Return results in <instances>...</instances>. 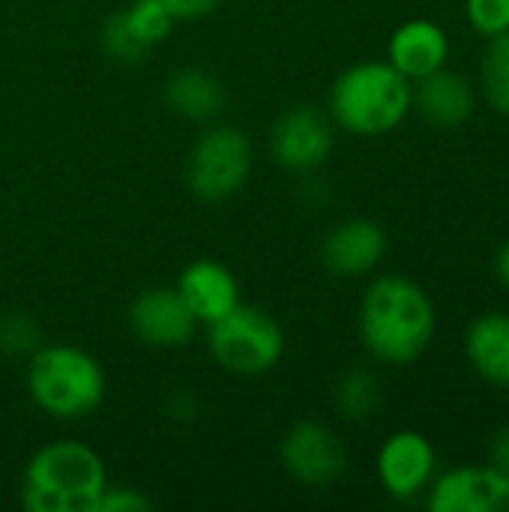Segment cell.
Here are the masks:
<instances>
[{
  "label": "cell",
  "instance_id": "obj_5",
  "mask_svg": "<svg viewBox=\"0 0 509 512\" xmlns=\"http://www.w3.org/2000/svg\"><path fill=\"white\" fill-rule=\"evenodd\" d=\"M210 357L231 375H264L285 354L282 327L261 309L237 303L231 312L207 324Z\"/></svg>",
  "mask_w": 509,
  "mask_h": 512
},
{
  "label": "cell",
  "instance_id": "obj_11",
  "mask_svg": "<svg viewBox=\"0 0 509 512\" xmlns=\"http://www.w3.org/2000/svg\"><path fill=\"white\" fill-rule=\"evenodd\" d=\"M273 156L288 171H312L333 150V129L315 108H291L273 126Z\"/></svg>",
  "mask_w": 509,
  "mask_h": 512
},
{
  "label": "cell",
  "instance_id": "obj_22",
  "mask_svg": "<svg viewBox=\"0 0 509 512\" xmlns=\"http://www.w3.org/2000/svg\"><path fill=\"white\" fill-rule=\"evenodd\" d=\"M468 21L483 36L509 30V0H468Z\"/></svg>",
  "mask_w": 509,
  "mask_h": 512
},
{
  "label": "cell",
  "instance_id": "obj_14",
  "mask_svg": "<svg viewBox=\"0 0 509 512\" xmlns=\"http://www.w3.org/2000/svg\"><path fill=\"white\" fill-rule=\"evenodd\" d=\"M387 54H390V63L408 81H420L447 63L450 42H447V33L435 21L414 18L390 36Z\"/></svg>",
  "mask_w": 509,
  "mask_h": 512
},
{
  "label": "cell",
  "instance_id": "obj_20",
  "mask_svg": "<svg viewBox=\"0 0 509 512\" xmlns=\"http://www.w3.org/2000/svg\"><path fill=\"white\" fill-rule=\"evenodd\" d=\"M123 18H126V24H129V30L135 33V39L150 51L153 45H159L168 33H171V24H174V18L162 9V6H156V3H150V0H135L129 9H123Z\"/></svg>",
  "mask_w": 509,
  "mask_h": 512
},
{
  "label": "cell",
  "instance_id": "obj_3",
  "mask_svg": "<svg viewBox=\"0 0 509 512\" xmlns=\"http://www.w3.org/2000/svg\"><path fill=\"white\" fill-rule=\"evenodd\" d=\"M414 90L411 81L387 60H366L345 69L330 90L333 120L363 138L393 132L411 111Z\"/></svg>",
  "mask_w": 509,
  "mask_h": 512
},
{
  "label": "cell",
  "instance_id": "obj_24",
  "mask_svg": "<svg viewBox=\"0 0 509 512\" xmlns=\"http://www.w3.org/2000/svg\"><path fill=\"white\" fill-rule=\"evenodd\" d=\"M36 345V327L30 318H3L0 321V348L3 351H27Z\"/></svg>",
  "mask_w": 509,
  "mask_h": 512
},
{
  "label": "cell",
  "instance_id": "obj_27",
  "mask_svg": "<svg viewBox=\"0 0 509 512\" xmlns=\"http://www.w3.org/2000/svg\"><path fill=\"white\" fill-rule=\"evenodd\" d=\"M495 276H498V282L509 291V240L498 249V255H495Z\"/></svg>",
  "mask_w": 509,
  "mask_h": 512
},
{
  "label": "cell",
  "instance_id": "obj_18",
  "mask_svg": "<svg viewBox=\"0 0 509 512\" xmlns=\"http://www.w3.org/2000/svg\"><path fill=\"white\" fill-rule=\"evenodd\" d=\"M381 405V384L366 369H351L336 387V408L348 420H369Z\"/></svg>",
  "mask_w": 509,
  "mask_h": 512
},
{
  "label": "cell",
  "instance_id": "obj_15",
  "mask_svg": "<svg viewBox=\"0 0 509 512\" xmlns=\"http://www.w3.org/2000/svg\"><path fill=\"white\" fill-rule=\"evenodd\" d=\"M414 102H417L420 114L438 129H456L474 114L471 81L444 66L438 72L420 78V84L414 90Z\"/></svg>",
  "mask_w": 509,
  "mask_h": 512
},
{
  "label": "cell",
  "instance_id": "obj_26",
  "mask_svg": "<svg viewBox=\"0 0 509 512\" xmlns=\"http://www.w3.org/2000/svg\"><path fill=\"white\" fill-rule=\"evenodd\" d=\"M489 462H492V468H498L501 474H507L509 477V429H501V432L492 438Z\"/></svg>",
  "mask_w": 509,
  "mask_h": 512
},
{
  "label": "cell",
  "instance_id": "obj_17",
  "mask_svg": "<svg viewBox=\"0 0 509 512\" xmlns=\"http://www.w3.org/2000/svg\"><path fill=\"white\" fill-rule=\"evenodd\" d=\"M165 96H168V105L189 117V120H207V117H216L222 108H225V87L216 75L204 72V69H180L168 78V87H165Z\"/></svg>",
  "mask_w": 509,
  "mask_h": 512
},
{
  "label": "cell",
  "instance_id": "obj_10",
  "mask_svg": "<svg viewBox=\"0 0 509 512\" xmlns=\"http://www.w3.org/2000/svg\"><path fill=\"white\" fill-rule=\"evenodd\" d=\"M432 512H509V477L498 468H453L429 492Z\"/></svg>",
  "mask_w": 509,
  "mask_h": 512
},
{
  "label": "cell",
  "instance_id": "obj_1",
  "mask_svg": "<svg viewBox=\"0 0 509 512\" xmlns=\"http://www.w3.org/2000/svg\"><path fill=\"white\" fill-rule=\"evenodd\" d=\"M435 336L429 294L405 276L375 279L360 303V339L381 363H414Z\"/></svg>",
  "mask_w": 509,
  "mask_h": 512
},
{
  "label": "cell",
  "instance_id": "obj_4",
  "mask_svg": "<svg viewBox=\"0 0 509 512\" xmlns=\"http://www.w3.org/2000/svg\"><path fill=\"white\" fill-rule=\"evenodd\" d=\"M30 399L51 417L78 420L105 399V372L99 360L75 345H45L27 366Z\"/></svg>",
  "mask_w": 509,
  "mask_h": 512
},
{
  "label": "cell",
  "instance_id": "obj_9",
  "mask_svg": "<svg viewBox=\"0 0 509 512\" xmlns=\"http://www.w3.org/2000/svg\"><path fill=\"white\" fill-rule=\"evenodd\" d=\"M375 468L387 495H393L396 501H411L432 483L435 450L426 435L402 429L381 444Z\"/></svg>",
  "mask_w": 509,
  "mask_h": 512
},
{
  "label": "cell",
  "instance_id": "obj_19",
  "mask_svg": "<svg viewBox=\"0 0 509 512\" xmlns=\"http://www.w3.org/2000/svg\"><path fill=\"white\" fill-rule=\"evenodd\" d=\"M480 81H483V96L486 102L509 117V30L489 36V48L483 54V69H480Z\"/></svg>",
  "mask_w": 509,
  "mask_h": 512
},
{
  "label": "cell",
  "instance_id": "obj_23",
  "mask_svg": "<svg viewBox=\"0 0 509 512\" xmlns=\"http://www.w3.org/2000/svg\"><path fill=\"white\" fill-rule=\"evenodd\" d=\"M153 510V501L129 486H105L96 498L93 512H147Z\"/></svg>",
  "mask_w": 509,
  "mask_h": 512
},
{
  "label": "cell",
  "instance_id": "obj_16",
  "mask_svg": "<svg viewBox=\"0 0 509 512\" xmlns=\"http://www.w3.org/2000/svg\"><path fill=\"white\" fill-rule=\"evenodd\" d=\"M465 354L474 372L498 387H509V315L486 312L465 333Z\"/></svg>",
  "mask_w": 509,
  "mask_h": 512
},
{
  "label": "cell",
  "instance_id": "obj_12",
  "mask_svg": "<svg viewBox=\"0 0 509 512\" xmlns=\"http://www.w3.org/2000/svg\"><path fill=\"white\" fill-rule=\"evenodd\" d=\"M387 252V234L375 219H348L333 228L324 240V267L342 279L372 273Z\"/></svg>",
  "mask_w": 509,
  "mask_h": 512
},
{
  "label": "cell",
  "instance_id": "obj_7",
  "mask_svg": "<svg viewBox=\"0 0 509 512\" xmlns=\"http://www.w3.org/2000/svg\"><path fill=\"white\" fill-rule=\"evenodd\" d=\"M285 471L303 486H330L345 474L348 453L342 438L315 420L294 423L279 447Z\"/></svg>",
  "mask_w": 509,
  "mask_h": 512
},
{
  "label": "cell",
  "instance_id": "obj_8",
  "mask_svg": "<svg viewBox=\"0 0 509 512\" xmlns=\"http://www.w3.org/2000/svg\"><path fill=\"white\" fill-rule=\"evenodd\" d=\"M129 324L144 345L183 348L195 336L198 318L177 288H150L132 300Z\"/></svg>",
  "mask_w": 509,
  "mask_h": 512
},
{
  "label": "cell",
  "instance_id": "obj_21",
  "mask_svg": "<svg viewBox=\"0 0 509 512\" xmlns=\"http://www.w3.org/2000/svg\"><path fill=\"white\" fill-rule=\"evenodd\" d=\"M102 45H105V51H108L114 60H120V63H138V60L147 54V48H144V45L135 39V33L129 30L123 12H117V15L108 18V24H105V30H102Z\"/></svg>",
  "mask_w": 509,
  "mask_h": 512
},
{
  "label": "cell",
  "instance_id": "obj_6",
  "mask_svg": "<svg viewBox=\"0 0 509 512\" xmlns=\"http://www.w3.org/2000/svg\"><path fill=\"white\" fill-rule=\"evenodd\" d=\"M252 171V144L243 132L219 126L204 132L186 162V183L201 201L231 198Z\"/></svg>",
  "mask_w": 509,
  "mask_h": 512
},
{
  "label": "cell",
  "instance_id": "obj_25",
  "mask_svg": "<svg viewBox=\"0 0 509 512\" xmlns=\"http://www.w3.org/2000/svg\"><path fill=\"white\" fill-rule=\"evenodd\" d=\"M150 3L162 6L174 21H192L210 15L222 0H150Z\"/></svg>",
  "mask_w": 509,
  "mask_h": 512
},
{
  "label": "cell",
  "instance_id": "obj_2",
  "mask_svg": "<svg viewBox=\"0 0 509 512\" xmlns=\"http://www.w3.org/2000/svg\"><path fill=\"white\" fill-rule=\"evenodd\" d=\"M105 486V462L93 447L81 441H57L30 456L21 504L30 512H93Z\"/></svg>",
  "mask_w": 509,
  "mask_h": 512
},
{
  "label": "cell",
  "instance_id": "obj_13",
  "mask_svg": "<svg viewBox=\"0 0 509 512\" xmlns=\"http://www.w3.org/2000/svg\"><path fill=\"white\" fill-rule=\"evenodd\" d=\"M177 291L186 300V306L195 312V318L204 324L222 318L225 312H231L240 303V285H237L234 273L225 264L210 261V258L192 261L180 273Z\"/></svg>",
  "mask_w": 509,
  "mask_h": 512
}]
</instances>
